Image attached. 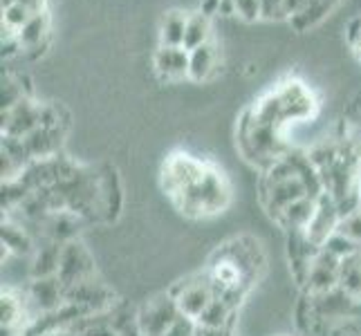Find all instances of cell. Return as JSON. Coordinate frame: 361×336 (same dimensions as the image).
I'll return each instance as SVG.
<instances>
[{"label":"cell","instance_id":"6da1fadb","mask_svg":"<svg viewBox=\"0 0 361 336\" xmlns=\"http://www.w3.org/2000/svg\"><path fill=\"white\" fill-rule=\"evenodd\" d=\"M263 269L265 254L260 249V242L249 235H238L216 249L204 271L209 273L218 296L238 307L260 278Z\"/></svg>","mask_w":361,"mask_h":336},{"label":"cell","instance_id":"7a4b0ae2","mask_svg":"<svg viewBox=\"0 0 361 336\" xmlns=\"http://www.w3.org/2000/svg\"><path fill=\"white\" fill-rule=\"evenodd\" d=\"M231 182L225 175V170L209 161L204 175L195 180L186 191H182L176 200H171V204L184 218L209 220L225 213L231 204Z\"/></svg>","mask_w":361,"mask_h":336},{"label":"cell","instance_id":"3957f363","mask_svg":"<svg viewBox=\"0 0 361 336\" xmlns=\"http://www.w3.org/2000/svg\"><path fill=\"white\" fill-rule=\"evenodd\" d=\"M209 166V161L202 157H195L189 151H173L166 155L164 164L159 170V186L169 200H176V197L186 191L189 186L200 180L204 175V170Z\"/></svg>","mask_w":361,"mask_h":336},{"label":"cell","instance_id":"277c9868","mask_svg":"<svg viewBox=\"0 0 361 336\" xmlns=\"http://www.w3.org/2000/svg\"><path fill=\"white\" fill-rule=\"evenodd\" d=\"M173 298H176L180 314L191 318V321H200V316L209 309V305L218 298V292L211 282L209 273H193V276L180 280L178 287L171 290Z\"/></svg>","mask_w":361,"mask_h":336},{"label":"cell","instance_id":"5b68a950","mask_svg":"<svg viewBox=\"0 0 361 336\" xmlns=\"http://www.w3.org/2000/svg\"><path fill=\"white\" fill-rule=\"evenodd\" d=\"M180 309L171 292L157 294L140 307L135 316V328L140 336H164L173 323L180 318Z\"/></svg>","mask_w":361,"mask_h":336},{"label":"cell","instance_id":"8992f818","mask_svg":"<svg viewBox=\"0 0 361 336\" xmlns=\"http://www.w3.org/2000/svg\"><path fill=\"white\" fill-rule=\"evenodd\" d=\"M314 318L328 325H341L348 321H361V301L343 287H334L326 294L310 296Z\"/></svg>","mask_w":361,"mask_h":336},{"label":"cell","instance_id":"52a82bcc","mask_svg":"<svg viewBox=\"0 0 361 336\" xmlns=\"http://www.w3.org/2000/svg\"><path fill=\"white\" fill-rule=\"evenodd\" d=\"M281 97V104L285 110V117H288L290 126L292 123H303L310 121L319 110V101L314 90L310 88L307 83H303L301 79H283L281 83L274 85Z\"/></svg>","mask_w":361,"mask_h":336},{"label":"cell","instance_id":"ba28073f","mask_svg":"<svg viewBox=\"0 0 361 336\" xmlns=\"http://www.w3.org/2000/svg\"><path fill=\"white\" fill-rule=\"evenodd\" d=\"M56 276L61 282H63L66 290L97 276L94 260L88 251V247H85L79 238L66 242L63 249H61V265H59Z\"/></svg>","mask_w":361,"mask_h":336},{"label":"cell","instance_id":"9c48e42d","mask_svg":"<svg viewBox=\"0 0 361 336\" xmlns=\"http://www.w3.org/2000/svg\"><path fill=\"white\" fill-rule=\"evenodd\" d=\"M339 278H341V260L337 256L328 254L326 249H321L312 258V265L307 269L303 290L307 296L326 294L334 287H339Z\"/></svg>","mask_w":361,"mask_h":336},{"label":"cell","instance_id":"30bf717a","mask_svg":"<svg viewBox=\"0 0 361 336\" xmlns=\"http://www.w3.org/2000/svg\"><path fill=\"white\" fill-rule=\"evenodd\" d=\"M153 72L164 83L189 81V49L157 45L153 52Z\"/></svg>","mask_w":361,"mask_h":336},{"label":"cell","instance_id":"8fae6325","mask_svg":"<svg viewBox=\"0 0 361 336\" xmlns=\"http://www.w3.org/2000/svg\"><path fill=\"white\" fill-rule=\"evenodd\" d=\"M25 298H27V305L36 307L41 314H54L61 312V307L66 305V287L59 276L32 278Z\"/></svg>","mask_w":361,"mask_h":336},{"label":"cell","instance_id":"7c38bea8","mask_svg":"<svg viewBox=\"0 0 361 336\" xmlns=\"http://www.w3.org/2000/svg\"><path fill=\"white\" fill-rule=\"evenodd\" d=\"M27 298L14 290H3L0 294V321L3 336H23L25 318H27Z\"/></svg>","mask_w":361,"mask_h":336},{"label":"cell","instance_id":"4fadbf2b","mask_svg":"<svg viewBox=\"0 0 361 336\" xmlns=\"http://www.w3.org/2000/svg\"><path fill=\"white\" fill-rule=\"evenodd\" d=\"M49 30H52V16H49V9H47V11H41V14H36L18 32L16 39L20 43L23 54H32V52L41 54L49 43Z\"/></svg>","mask_w":361,"mask_h":336},{"label":"cell","instance_id":"5bb4252c","mask_svg":"<svg viewBox=\"0 0 361 336\" xmlns=\"http://www.w3.org/2000/svg\"><path fill=\"white\" fill-rule=\"evenodd\" d=\"M218 68H220V54L214 43L189 49V81L191 83L211 81L216 77Z\"/></svg>","mask_w":361,"mask_h":336},{"label":"cell","instance_id":"9a60e30c","mask_svg":"<svg viewBox=\"0 0 361 336\" xmlns=\"http://www.w3.org/2000/svg\"><path fill=\"white\" fill-rule=\"evenodd\" d=\"M317 204H319V197H303V200H298L294 204H290L288 209L283 211V213L274 220L279 224L281 229H285L288 233H294V231H305L307 224L312 222L314 213H317Z\"/></svg>","mask_w":361,"mask_h":336},{"label":"cell","instance_id":"2e32d148","mask_svg":"<svg viewBox=\"0 0 361 336\" xmlns=\"http://www.w3.org/2000/svg\"><path fill=\"white\" fill-rule=\"evenodd\" d=\"M186 23H189V11L169 9L159 20V45L161 47H184Z\"/></svg>","mask_w":361,"mask_h":336},{"label":"cell","instance_id":"e0dca14e","mask_svg":"<svg viewBox=\"0 0 361 336\" xmlns=\"http://www.w3.org/2000/svg\"><path fill=\"white\" fill-rule=\"evenodd\" d=\"M61 249L63 244L49 240L43 247H36V251L32 254V278H49L59 273V265H61Z\"/></svg>","mask_w":361,"mask_h":336},{"label":"cell","instance_id":"ac0fdd59","mask_svg":"<svg viewBox=\"0 0 361 336\" xmlns=\"http://www.w3.org/2000/svg\"><path fill=\"white\" fill-rule=\"evenodd\" d=\"M0 240H3V249L7 254L14 256H32L36 251L34 240L30 238V233L25 231L20 224L5 220L3 222V233H0Z\"/></svg>","mask_w":361,"mask_h":336},{"label":"cell","instance_id":"d6986e66","mask_svg":"<svg viewBox=\"0 0 361 336\" xmlns=\"http://www.w3.org/2000/svg\"><path fill=\"white\" fill-rule=\"evenodd\" d=\"M211 18L202 9L189 11V23H186V36H184V49H195L211 43Z\"/></svg>","mask_w":361,"mask_h":336},{"label":"cell","instance_id":"ffe728a7","mask_svg":"<svg viewBox=\"0 0 361 336\" xmlns=\"http://www.w3.org/2000/svg\"><path fill=\"white\" fill-rule=\"evenodd\" d=\"M32 88L27 85V79L20 74L7 72L3 77V110H11L25 99H32Z\"/></svg>","mask_w":361,"mask_h":336},{"label":"cell","instance_id":"44dd1931","mask_svg":"<svg viewBox=\"0 0 361 336\" xmlns=\"http://www.w3.org/2000/svg\"><path fill=\"white\" fill-rule=\"evenodd\" d=\"M235 309L229 301H225L222 296H218L214 303L209 305L207 312L200 316L197 325H207V328H233V314Z\"/></svg>","mask_w":361,"mask_h":336},{"label":"cell","instance_id":"7402d4cb","mask_svg":"<svg viewBox=\"0 0 361 336\" xmlns=\"http://www.w3.org/2000/svg\"><path fill=\"white\" fill-rule=\"evenodd\" d=\"M339 287L345 292H350L361 301V249L355 251L353 256H348L341 260V278Z\"/></svg>","mask_w":361,"mask_h":336},{"label":"cell","instance_id":"603a6c76","mask_svg":"<svg viewBox=\"0 0 361 336\" xmlns=\"http://www.w3.org/2000/svg\"><path fill=\"white\" fill-rule=\"evenodd\" d=\"M337 233L343 235L345 240L355 242L357 247H361V206H355L350 211H343L341 222L337 227Z\"/></svg>","mask_w":361,"mask_h":336},{"label":"cell","instance_id":"cb8c5ba5","mask_svg":"<svg viewBox=\"0 0 361 336\" xmlns=\"http://www.w3.org/2000/svg\"><path fill=\"white\" fill-rule=\"evenodd\" d=\"M235 9H238V18L245 23L263 20V0H235Z\"/></svg>","mask_w":361,"mask_h":336},{"label":"cell","instance_id":"d4e9b609","mask_svg":"<svg viewBox=\"0 0 361 336\" xmlns=\"http://www.w3.org/2000/svg\"><path fill=\"white\" fill-rule=\"evenodd\" d=\"M195 325H197L195 321L186 318V316H180L176 323H173V328L164 336H195Z\"/></svg>","mask_w":361,"mask_h":336},{"label":"cell","instance_id":"484cf974","mask_svg":"<svg viewBox=\"0 0 361 336\" xmlns=\"http://www.w3.org/2000/svg\"><path fill=\"white\" fill-rule=\"evenodd\" d=\"M285 0H263V20H285Z\"/></svg>","mask_w":361,"mask_h":336},{"label":"cell","instance_id":"4316f807","mask_svg":"<svg viewBox=\"0 0 361 336\" xmlns=\"http://www.w3.org/2000/svg\"><path fill=\"white\" fill-rule=\"evenodd\" d=\"M195 336H233V328H207V325H195Z\"/></svg>","mask_w":361,"mask_h":336},{"label":"cell","instance_id":"83f0119b","mask_svg":"<svg viewBox=\"0 0 361 336\" xmlns=\"http://www.w3.org/2000/svg\"><path fill=\"white\" fill-rule=\"evenodd\" d=\"M359 36H361V16L355 18V20L350 23V27H348V41H350V45L359 39Z\"/></svg>","mask_w":361,"mask_h":336},{"label":"cell","instance_id":"f1b7e54d","mask_svg":"<svg viewBox=\"0 0 361 336\" xmlns=\"http://www.w3.org/2000/svg\"><path fill=\"white\" fill-rule=\"evenodd\" d=\"M49 336H81L77 330H56V332H52Z\"/></svg>","mask_w":361,"mask_h":336},{"label":"cell","instance_id":"f546056e","mask_svg":"<svg viewBox=\"0 0 361 336\" xmlns=\"http://www.w3.org/2000/svg\"><path fill=\"white\" fill-rule=\"evenodd\" d=\"M357 206H361V180H359V186H357Z\"/></svg>","mask_w":361,"mask_h":336}]
</instances>
